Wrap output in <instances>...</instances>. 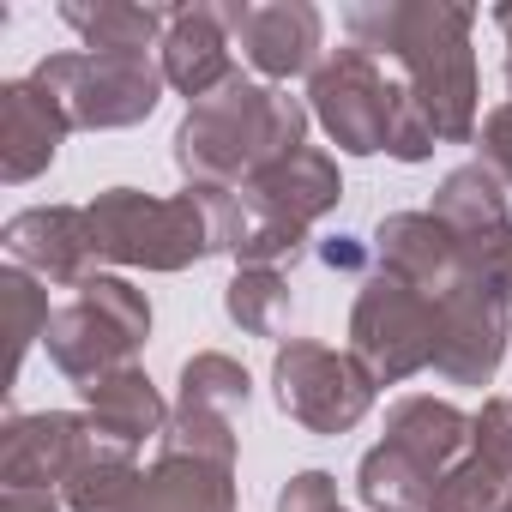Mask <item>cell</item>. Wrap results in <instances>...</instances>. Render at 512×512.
<instances>
[{"label": "cell", "mask_w": 512, "mask_h": 512, "mask_svg": "<svg viewBox=\"0 0 512 512\" xmlns=\"http://www.w3.org/2000/svg\"><path fill=\"white\" fill-rule=\"evenodd\" d=\"M356 49L392 55L410 79L416 109L428 115L434 139L464 145L476 133V49H470V7L446 0H374L344 13Z\"/></svg>", "instance_id": "1"}, {"label": "cell", "mask_w": 512, "mask_h": 512, "mask_svg": "<svg viewBox=\"0 0 512 512\" xmlns=\"http://www.w3.org/2000/svg\"><path fill=\"white\" fill-rule=\"evenodd\" d=\"M308 139V109L290 91L229 79L211 97L187 103V121L175 127V169L187 187H247L260 169L296 157Z\"/></svg>", "instance_id": "2"}, {"label": "cell", "mask_w": 512, "mask_h": 512, "mask_svg": "<svg viewBox=\"0 0 512 512\" xmlns=\"http://www.w3.org/2000/svg\"><path fill=\"white\" fill-rule=\"evenodd\" d=\"M91 235H97V260L115 266H139V272H187L193 260L217 253L211 241V211L199 199V187L157 199L139 187H109L85 205Z\"/></svg>", "instance_id": "3"}, {"label": "cell", "mask_w": 512, "mask_h": 512, "mask_svg": "<svg viewBox=\"0 0 512 512\" xmlns=\"http://www.w3.org/2000/svg\"><path fill=\"white\" fill-rule=\"evenodd\" d=\"M145 338H151V302H145V290H133L127 278L97 272V278H85L73 290L67 308H55L43 344H49V362L85 392L91 380H103L115 368H133V356L145 350Z\"/></svg>", "instance_id": "4"}, {"label": "cell", "mask_w": 512, "mask_h": 512, "mask_svg": "<svg viewBox=\"0 0 512 512\" xmlns=\"http://www.w3.org/2000/svg\"><path fill=\"white\" fill-rule=\"evenodd\" d=\"M31 79L67 109L73 127H91V133L139 127L169 85L163 67H151V55H91V49L49 55V61H37Z\"/></svg>", "instance_id": "5"}, {"label": "cell", "mask_w": 512, "mask_h": 512, "mask_svg": "<svg viewBox=\"0 0 512 512\" xmlns=\"http://www.w3.org/2000/svg\"><path fill=\"white\" fill-rule=\"evenodd\" d=\"M434 338H440V302L422 296L416 284L374 272L350 308V356L374 374V386H398L422 368H434Z\"/></svg>", "instance_id": "6"}, {"label": "cell", "mask_w": 512, "mask_h": 512, "mask_svg": "<svg viewBox=\"0 0 512 512\" xmlns=\"http://www.w3.org/2000/svg\"><path fill=\"white\" fill-rule=\"evenodd\" d=\"M272 386L284 416H296L308 434H350L374 410V374L350 350H326L314 338H290L272 356Z\"/></svg>", "instance_id": "7"}, {"label": "cell", "mask_w": 512, "mask_h": 512, "mask_svg": "<svg viewBox=\"0 0 512 512\" xmlns=\"http://www.w3.org/2000/svg\"><path fill=\"white\" fill-rule=\"evenodd\" d=\"M308 103L344 157H374L392 139L404 85H392L368 49H332L308 79Z\"/></svg>", "instance_id": "8"}, {"label": "cell", "mask_w": 512, "mask_h": 512, "mask_svg": "<svg viewBox=\"0 0 512 512\" xmlns=\"http://www.w3.org/2000/svg\"><path fill=\"white\" fill-rule=\"evenodd\" d=\"M512 338V302L488 296L482 284H452L440 296V338H434V368L452 386H488L500 374Z\"/></svg>", "instance_id": "9"}, {"label": "cell", "mask_w": 512, "mask_h": 512, "mask_svg": "<svg viewBox=\"0 0 512 512\" xmlns=\"http://www.w3.org/2000/svg\"><path fill=\"white\" fill-rule=\"evenodd\" d=\"M223 25H229V43H241L247 67L260 79H296V73H314L320 67V7L308 0H272V7H217Z\"/></svg>", "instance_id": "10"}, {"label": "cell", "mask_w": 512, "mask_h": 512, "mask_svg": "<svg viewBox=\"0 0 512 512\" xmlns=\"http://www.w3.org/2000/svg\"><path fill=\"white\" fill-rule=\"evenodd\" d=\"M7 253L13 266H25L31 278H49V284H85L97 278V235H91V217L79 205H31L7 223Z\"/></svg>", "instance_id": "11"}, {"label": "cell", "mask_w": 512, "mask_h": 512, "mask_svg": "<svg viewBox=\"0 0 512 512\" xmlns=\"http://www.w3.org/2000/svg\"><path fill=\"white\" fill-rule=\"evenodd\" d=\"M91 440V416L73 410H37V416H13L0 434V482L7 488H49L73 476L79 452Z\"/></svg>", "instance_id": "12"}, {"label": "cell", "mask_w": 512, "mask_h": 512, "mask_svg": "<svg viewBox=\"0 0 512 512\" xmlns=\"http://www.w3.org/2000/svg\"><path fill=\"white\" fill-rule=\"evenodd\" d=\"M67 133H73L67 109L37 79H7L0 85V175L13 187L37 181L55 163V151L67 145Z\"/></svg>", "instance_id": "13"}, {"label": "cell", "mask_w": 512, "mask_h": 512, "mask_svg": "<svg viewBox=\"0 0 512 512\" xmlns=\"http://www.w3.org/2000/svg\"><path fill=\"white\" fill-rule=\"evenodd\" d=\"M374 260L380 272L416 284L422 296H446L452 284H464V266H458V235L434 217V211H392L380 217L374 229Z\"/></svg>", "instance_id": "14"}, {"label": "cell", "mask_w": 512, "mask_h": 512, "mask_svg": "<svg viewBox=\"0 0 512 512\" xmlns=\"http://www.w3.org/2000/svg\"><path fill=\"white\" fill-rule=\"evenodd\" d=\"M260 217H278V223H296V229H314L332 205H338V193H344V181H338V163L326 157V151H314V145H302L296 157H284V163H272V169H260L247 187H235Z\"/></svg>", "instance_id": "15"}, {"label": "cell", "mask_w": 512, "mask_h": 512, "mask_svg": "<svg viewBox=\"0 0 512 512\" xmlns=\"http://www.w3.org/2000/svg\"><path fill=\"white\" fill-rule=\"evenodd\" d=\"M163 79L199 103L217 85L235 79V55H229V25L217 7H175L169 31H163Z\"/></svg>", "instance_id": "16"}, {"label": "cell", "mask_w": 512, "mask_h": 512, "mask_svg": "<svg viewBox=\"0 0 512 512\" xmlns=\"http://www.w3.org/2000/svg\"><path fill=\"white\" fill-rule=\"evenodd\" d=\"M133 512H235V464L157 452V464L139 482Z\"/></svg>", "instance_id": "17"}, {"label": "cell", "mask_w": 512, "mask_h": 512, "mask_svg": "<svg viewBox=\"0 0 512 512\" xmlns=\"http://www.w3.org/2000/svg\"><path fill=\"white\" fill-rule=\"evenodd\" d=\"M85 416H91L97 434H109L121 446H145V440H163V428H169L175 410L145 380V368L133 362V368H115V374H103V380L85 386Z\"/></svg>", "instance_id": "18"}, {"label": "cell", "mask_w": 512, "mask_h": 512, "mask_svg": "<svg viewBox=\"0 0 512 512\" xmlns=\"http://www.w3.org/2000/svg\"><path fill=\"white\" fill-rule=\"evenodd\" d=\"M386 440L404 446L410 458H422L434 476H446L470 452V416L446 398H398L386 410Z\"/></svg>", "instance_id": "19"}, {"label": "cell", "mask_w": 512, "mask_h": 512, "mask_svg": "<svg viewBox=\"0 0 512 512\" xmlns=\"http://www.w3.org/2000/svg\"><path fill=\"white\" fill-rule=\"evenodd\" d=\"M133 452H139V446H121V440H109V434L91 428V440H85L73 476L61 482V488H67V506H73V512H133L139 482H145V470H139Z\"/></svg>", "instance_id": "20"}, {"label": "cell", "mask_w": 512, "mask_h": 512, "mask_svg": "<svg viewBox=\"0 0 512 512\" xmlns=\"http://www.w3.org/2000/svg\"><path fill=\"white\" fill-rule=\"evenodd\" d=\"M175 7H127V0H97V7H61V25L85 37L91 55H145L169 31Z\"/></svg>", "instance_id": "21"}, {"label": "cell", "mask_w": 512, "mask_h": 512, "mask_svg": "<svg viewBox=\"0 0 512 512\" xmlns=\"http://www.w3.org/2000/svg\"><path fill=\"white\" fill-rule=\"evenodd\" d=\"M434 488H440V476L422 458H410L404 446H392V440H380L362 458V470H356V494L374 512H428L434 506Z\"/></svg>", "instance_id": "22"}, {"label": "cell", "mask_w": 512, "mask_h": 512, "mask_svg": "<svg viewBox=\"0 0 512 512\" xmlns=\"http://www.w3.org/2000/svg\"><path fill=\"white\" fill-rule=\"evenodd\" d=\"M434 217L464 241V235H482L494 223H506V181L482 163H464L452 169L440 187H434Z\"/></svg>", "instance_id": "23"}, {"label": "cell", "mask_w": 512, "mask_h": 512, "mask_svg": "<svg viewBox=\"0 0 512 512\" xmlns=\"http://www.w3.org/2000/svg\"><path fill=\"white\" fill-rule=\"evenodd\" d=\"M223 308H229V320H235L241 332H253V338H278V332L290 326L296 296H290V278H284V272L241 266V272L229 278V290H223Z\"/></svg>", "instance_id": "24"}, {"label": "cell", "mask_w": 512, "mask_h": 512, "mask_svg": "<svg viewBox=\"0 0 512 512\" xmlns=\"http://www.w3.org/2000/svg\"><path fill=\"white\" fill-rule=\"evenodd\" d=\"M247 392H253V380H247V368L235 362V356H223V350H205V356H193L187 368H181V410H211V416H241L247 410Z\"/></svg>", "instance_id": "25"}, {"label": "cell", "mask_w": 512, "mask_h": 512, "mask_svg": "<svg viewBox=\"0 0 512 512\" xmlns=\"http://www.w3.org/2000/svg\"><path fill=\"white\" fill-rule=\"evenodd\" d=\"M506 500H512V476H506L494 458L464 452V458L440 476L428 512H506Z\"/></svg>", "instance_id": "26"}, {"label": "cell", "mask_w": 512, "mask_h": 512, "mask_svg": "<svg viewBox=\"0 0 512 512\" xmlns=\"http://www.w3.org/2000/svg\"><path fill=\"white\" fill-rule=\"evenodd\" d=\"M0 302H7V320H13V380H19L31 344L49 338L55 308H49V296L37 290V278H31L25 266H7V272H0Z\"/></svg>", "instance_id": "27"}, {"label": "cell", "mask_w": 512, "mask_h": 512, "mask_svg": "<svg viewBox=\"0 0 512 512\" xmlns=\"http://www.w3.org/2000/svg\"><path fill=\"white\" fill-rule=\"evenodd\" d=\"M458 266H464V284H482L488 296L512 302V217L482 229V235H464L458 241Z\"/></svg>", "instance_id": "28"}, {"label": "cell", "mask_w": 512, "mask_h": 512, "mask_svg": "<svg viewBox=\"0 0 512 512\" xmlns=\"http://www.w3.org/2000/svg\"><path fill=\"white\" fill-rule=\"evenodd\" d=\"M163 452H193V458L235 464V422L229 416H211V410H181L175 404V416L163 428Z\"/></svg>", "instance_id": "29"}, {"label": "cell", "mask_w": 512, "mask_h": 512, "mask_svg": "<svg viewBox=\"0 0 512 512\" xmlns=\"http://www.w3.org/2000/svg\"><path fill=\"white\" fill-rule=\"evenodd\" d=\"M470 452L494 458V464L512 476V398H488V404L470 416Z\"/></svg>", "instance_id": "30"}, {"label": "cell", "mask_w": 512, "mask_h": 512, "mask_svg": "<svg viewBox=\"0 0 512 512\" xmlns=\"http://www.w3.org/2000/svg\"><path fill=\"white\" fill-rule=\"evenodd\" d=\"M476 145H482V169H494L506 187H512V85H506V97L488 109V121H482V133H476Z\"/></svg>", "instance_id": "31"}, {"label": "cell", "mask_w": 512, "mask_h": 512, "mask_svg": "<svg viewBox=\"0 0 512 512\" xmlns=\"http://www.w3.org/2000/svg\"><path fill=\"white\" fill-rule=\"evenodd\" d=\"M278 512H344V506H338V482H332L326 470H302V476L284 482Z\"/></svg>", "instance_id": "32"}, {"label": "cell", "mask_w": 512, "mask_h": 512, "mask_svg": "<svg viewBox=\"0 0 512 512\" xmlns=\"http://www.w3.org/2000/svg\"><path fill=\"white\" fill-rule=\"evenodd\" d=\"M320 260H326L332 272H362V266H368V253H362V241H356V235H338V241H326V247H320Z\"/></svg>", "instance_id": "33"}, {"label": "cell", "mask_w": 512, "mask_h": 512, "mask_svg": "<svg viewBox=\"0 0 512 512\" xmlns=\"http://www.w3.org/2000/svg\"><path fill=\"white\" fill-rule=\"evenodd\" d=\"M0 512H61V500L49 488H7L0 494Z\"/></svg>", "instance_id": "34"}, {"label": "cell", "mask_w": 512, "mask_h": 512, "mask_svg": "<svg viewBox=\"0 0 512 512\" xmlns=\"http://www.w3.org/2000/svg\"><path fill=\"white\" fill-rule=\"evenodd\" d=\"M494 25L506 31V49H512V7H494ZM506 85H512V55H506Z\"/></svg>", "instance_id": "35"}, {"label": "cell", "mask_w": 512, "mask_h": 512, "mask_svg": "<svg viewBox=\"0 0 512 512\" xmlns=\"http://www.w3.org/2000/svg\"><path fill=\"white\" fill-rule=\"evenodd\" d=\"M506 512H512V500H506Z\"/></svg>", "instance_id": "36"}]
</instances>
